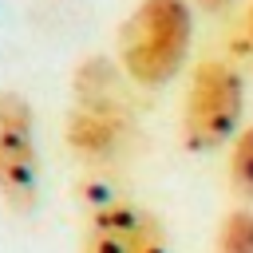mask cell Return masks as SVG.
Returning a JSON list of instances; mask_svg holds the SVG:
<instances>
[{
    "mask_svg": "<svg viewBox=\"0 0 253 253\" xmlns=\"http://www.w3.org/2000/svg\"><path fill=\"white\" fill-rule=\"evenodd\" d=\"M194 43V4L190 0H138L119 24L115 63L138 87L170 83Z\"/></svg>",
    "mask_w": 253,
    "mask_h": 253,
    "instance_id": "1",
    "label": "cell"
},
{
    "mask_svg": "<svg viewBox=\"0 0 253 253\" xmlns=\"http://www.w3.org/2000/svg\"><path fill=\"white\" fill-rule=\"evenodd\" d=\"M245 115V83L229 59H202L182 99V146L194 154L221 150L237 138Z\"/></svg>",
    "mask_w": 253,
    "mask_h": 253,
    "instance_id": "2",
    "label": "cell"
},
{
    "mask_svg": "<svg viewBox=\"0 0 253 253\" xmlns=\"http://www.w3.org/2000/svg\"><path fill=\"white\" fill-rule=\"evenodd\" d=\"M0 202L16 213L40 202L36 115L20 91H0Z\"/></svg>",
    "mask_w": 253,
    "mask_h": 253,
    "instance_id": "3",
    "label": "cell"
},
{
    "mask_svg": "<svg viewBox=\"0 0 253 253\" xmlns=\"http://www.w3.org/2000/svg\"><path fill=\"white\" fill-rule=\"evenodd\" d=\"M79 253H170V237L158 213L134 202H107L87 217Z\"/></svg>",
    "mask_w": 253,
    "mask_h": 253,
    "instance_id": "4",
    "label": "cell"
},
{
    "mask_svg": "<svg viewBox=\"0 0 253 253\" xmlns=\"http://www.w3.org/2000/svg\"><path fill=\"white\" fill-rule=\"evenodd\" d=\"M130 134V119L115 115V111H91V107H75L71 123H67V142L75 154L83 158H111L119 154V146Z\"/></svg>",
    "mask_w": 253,
    "mask_h": 253,
    "instance_id": "5",
    "label": "cell"
},
{
    "mask_svg": "<svg viewBox=\"0 0 253 253\" xmlns=\"http://www.w3.org/2000/svg\"><path fill=\"white\" fill-rule=\"evenodd\" d=\"M229 186L245 202H253V126H241L229 142Z\"/></svg>",
    "mask_w": 253,
    "mask_h": 253,
    "instance_id": "6",
    "label": "cell"
},
{
    "mask_svg": "<svg viewBox=\"0 0 253 253\" xmlns=\"http://www.w3.org/2000/svg\"><path fill=\"white\" fill-rule=\"evenodd\" d=\"M213 253H253V210H229L221 217Z\"/></svg>",
    "mask_w": 253,
    "mask_h": 253,
    "instance_id": "7",
    "label": "cell"
},
{
    "mask_svg": "<svg viewBox=\"0 0 253 253\" xmlns=\"http://www.w3.org/2000/svg\"><path fill=\"white\" fill-rule=\"evenodd\" d=\"M194 8H202V12H229L237 0H190Z\"/></svg>",
    "mask_w": 253,
    "mask_h": 253,
    "instance_id": "8",
    "label": "cell"
},
{
    "mask_svg": "<svg viewBox=\"0 0 253 253\" xmlns=\"http://www.w3.org/2000/svg\"><path fill=\"white\" fill-rule=\"evenodd\" d=\"M245 36H249V47H253V0H249V12H245Z\"/></svg>",
    "mask_w": 253,
    "mask_h": 253,
    "instance_id": "9",
    "label": "cell"
}]
</instances>
